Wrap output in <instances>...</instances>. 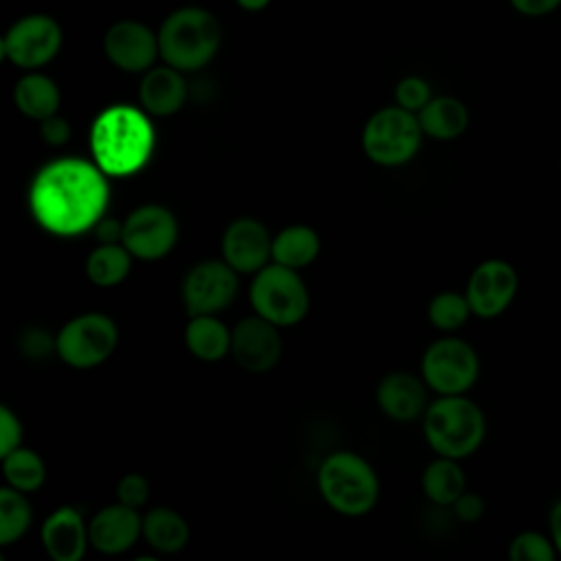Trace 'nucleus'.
Instances as JSON below:
<instances>
[{
  "instance_id": "nucleus-16",
  "label": "nucleus",
  "mask_w": 561,
  "mask_h": 561,
  "mask_svg": "<svg viewBox=\"0 0 561 561\" xmlns=\"http://www.w3.org/2000/svg\"><path fill=\"white\" fill-rule=\"evenodd\" d=\"M221 254L224 261L241 274L259 272L272 256V239L267 228L252 217L234 219L224 230Z\"/></svg>"
},
{
  "instance_id": "nucleus-34",
  "label": "nucleus",
  "mask_w": 561,
  "mask_h": 561,
  "mask_svg": "<svg viewBox=\"0 0 561 561\" xmlns=\"http://www.w3.org/2000/svg\"><path fill=\"white\" fill-rule=\"evenodd\" d=\"M449 508L454 511L456 519H460V522H465V524H471V522H478V519L484 515L486 504H484V500H482L480 493L465 489V491L456 497V502H454Z\"/></svg>"
},
{
  "instance_id": "nucleus-13",
  "label": "nucleus",
  "mask_w": 561,
  "mask_h": 561,
  "mask_svg": "<svg viewBox=\"0 0 561 561\" xmlns=\"http://www.w3.org/2000/svg\"><path fill=\"white\" fill-rule=\"evenodd\" d=\"M239 289L237 270L224 259L197 263L182 283V298L188 316L217 313L228 307Z\"/></svg>"
},
{
  "instance_id": "nucleus-7",
  "label": "nucleus",
  "mask_w": 561,
  "mask_h": 561,
  "mask_svg": "<svg viewBox=\"0 0 561 561\" xmlns=\"http://www.w3.org/2000/svg\"><path fill=\"white\" fill-rule=\"evenodd\" d=\"M250 302L254 313L276 327L300 322L309 309V291L294 267L272 263L256 272L250 285Z\"/></svg>"
},
{
  "instance_id": "nucleus-39",
  "label": "nucleus",
  "mask_w": 561,
  "mask_h": 561,
  "mask_svg": "<svg viewBox=\"0 0 561 561\" xmlns=\"http://www.w3.org/2000/svg\"><path fill=\"white\" fill-rule=\"evenodd\" d=\"M94 237L99 243H123V224L114 217H101L94 226Z\"/></svg>"
},
{
  "instance_id": "nucleus-17",
  "label": "nucleus",
  "mask_w": 561,
  "mask_h": 561,
  "mask_svg": "<svg viewBox=\"0 0 561 561\" xmlns=\"http://www.w3.org/2000/svg\"><path fill=\"white\" fill-rule=\"evenodd\" d=\"M142 535V517L138 508L123 502L101 508L88 524V537L94 550L103 554H121L129 550Z\"/></svg>"
},
{
  "instance_id": "nucleus-18",
  "label": "nucleus",
  "mask_w": 561,
  "mask_h": 561,
  "mask_svg": "<svg viewBox=\"0 0 561 561\" xmlns=\"http://www.w3.org/2000/svg\"><path fill=\"white\" fill-rule=\"evenodd\" d=\"M90 537L83 517L72 506H59L42 526V543L53 561H79Z\"/></svg>"
},
{
  "instance_id": "nucleus-19",
  "label": "nucleus",
  "mask_w": 561,
  "mask_h": 561,
  "mask_svg": "<svg viewBox=\"0 0 561 561\" xmlns=\"http://www.w3.org/2000/svg\"><path fill=\"white\" fill-rule=\"evenodd\" d=\"M186 94L188 90H186L182 70L164 64V66H151L149 70L142 72V79L138 85V99L147 114L171 116L184 105Z\"/></svg>"
},
{
  "instance_id": "nucleus-6",
  "label": "nucleus",
  "mask_w": 561,
  "mask_h": 561,
  "mask_svg": "<svg viewBox=\"0 0 561 561\" xmlns=\"http://www.w3.org/2000/svg\"><path fill=\"white\" fill-rule=\"evenodd\" d=\"M423 129L419 116L401 105L375 112L362 131L364 153L381 167H399L416 156Z\"/></svg>"
},
{
  "instance_id": "nucleus-27",
  "label": "nucleus",
  "mask_w": 561,
  "mask_h": 561,
  "mask_svg": "<svg viewBox=\"0 0 561 561\" xmlns=\"http://www.w3.org/2000/svg\"><path fill=\"white\" fill-rule=\"evenodd\" d=\"M131 256L123 243H99L85 261V274L99 287H114L129 274Z\"/></svg>"
},
{
  "instance_id": "nucleus-22",
  "label": "nucleus",
  "mask_w": 561,
  "mask_h": 561,
  "mask_svg": "<svg viewBox=\"0 0 561 561\" xmlns=\"http://www.w3.org/2000/svg\"><path fill=\"white\" fill-rule=\"evenodd\" d=\"M13 103L24 116L44 121V118L57 114L61 94H59L57 83L50 77H46L37 70H31L15 83Z\"/></svg>"
},
{
  "instance_id": "nucleus-4",
  "label": "nucleus",
  "mask_w": 561,
  "mask_h": 561,
  "mask_svg": "<svg viewBox=\"0 0 561 561\" xmlns=\"http://www.w3.org/2000/svg\"><path fill=\"white\" fill-rule=\"evenodd\" d=\"M160 59L182 72L204 68L221 44V26L204 7H180L158 28Z\"/></svg>"
},
{
  "instance_id": "nucleus-33",
  "label": "nucleus",
  "mask_w": 561,
  "mask_h": 561,
  "mask_svg": "<svg viewBox=\"0 0 561 561\" xmlns=\"http://www.w3.org/2000/svg\"><path fill=\"white\" fill-rule=\"evenodd\" d=\"M116 497H118V502H123L127 506L140 508L149 497V482L140 473H127L118 480Z\"/></svg>"
},
{
  "instance_id": "nucleus-24",
  "label": "nucleus",
  "mask_w": 561,
  "mask_h": 561,
  "mask_svg": "<svg viewBox=\"0 0 561 561\" xmlns=\"http://www.w3.org/2000/svg\"><path fill=\"white\" fill-rule=\"evenodd\" d=\"M142 537L153 550L173 554L186 546L188 524L173 508L158 506L142 517Z\"/></svg>"
},
{
  "instance_id": "nucleus-29",
  "label": "nucleus",
  "mask_w": 561,
  "mask_h": 561,
  "mask_svg": "<svg viewBox=\"0 0 561 561\" xmlns=\"http://www.w3.org/2000/svg\"><path fill=\"white\" fill-rule=\"evenodd\" d=\"M31 526V506L22 491L13 486L0 489V543L9 546Z\"/></svg>"
},
{
  "instance_id": "nucleus-8",
  "label": "nucleus",
  "mask_w": 561,
  "mask_h": 561,
  "mask_svg": "<svg viewBox=\"0 0 561 561\" xmlns=\"http://www.w3.org/2000/svg\"><path fill=\"white\" fill-rule=\"evenodd\" d=\"M421 375L427 388L438 394H467L480 377V357L467 340L447 335L427 346Z\"/></svg>"
},
{
  "instance_id": "nucleus-25",
  "label": "nucleus",
  "mask_w": 561,
  "mask_h": 561,
  "mask_svg": "<svg viewBox=\"0 0 561 561\" xmlns=\"http://www.w3.org/2000/svg\"><path fill=\"white\" fill-rule=\"evenodd\" d=\"M421 484L430 502H434L436 506H451L456 497L467 489V478L460 460L438 456L425 467Z\"/></svg>"
},
{
  "instance_id": "nucleus-26",
  "label": "nucleus",
  "mask_w": 561,
  "mask_h": 561,
  "mask_svg": "<svg viewBox=\"0 0 561 561\" xmlns=\"http://www.w3.org/2000/svg\"><path fill=\"white\" fill-rule=\"evenodd\" d=\"M320 252V237L309 226H287L272 239V259L280 265L300 270Z\"/></svg>"
},
{
  "instance_id": "nucleus-28",
  "label": "nucleus",
  "mask_w": 561,
  "mask_h": 561,
  "mask_svg": "<svg viewBox=\"0 0 561 561\" xmlns=\"http://www.w3.org/2000/svg\"><path fill=\"white\" fill-rule=\"evenodd\" d=\"M2 471L9 486L22 493L37 491L46 478V467L42 458L35 451L22 447H15L13 451L2 456Z\"/></svg>"
},
{
  "instance_id": "nucleus-35",
  "label": "nucleus",
  "mask_w": 561,
  "mask_h": 561,
  "mask_svg": "<svg viewBox=\"0 0 561 561\" xmlns=\"http://www.w3.org/2000/svg\"><path fill=\"white\" fill-rule=\"evenodd\" d=\"M20 440H22V425L18 416L7 405H2L0 408V456L20 447Z\"/></svg>"
},
{
  "instance_id": "nucleus-2",
  "label": "nucleus",
  "mask_w": 561,
  "mask_h": 561,
  "mask_svg": "<svg viewBox=\"0 0 561 561\" xmlns=\"http://www.w3.org/2000/svg\"><path fill=\"white\" fill-rule=\"evenodd\" d=\"M92 156L107 175L140 171L153 151V127L145 110L110 105L92 123Z\"/></svg>"
},
{
  "instance_id": "nucleus-1",
  "label": "nucleus",
  "mask_w": 561,
  "mask_h": 561,
  "mask_svg": "<svg viewBox=\"0 0 561 561\" xmlns=\"http://www.w3.org/2000/svg\"><path fill=\"white\" fill-rule=\"evenodd\" d=\"M105 171L81 158H61L37 171L28 202L33 217L53 234L72 237L94 228L107 206Z\"/></svg>"
},
{
  "instance_id": "nucleus-9",
  "label": "nucleus",
  "mask_w": 561,
  "mask_h": 561,
  "mask_svg": "<svg viewBox=\"0 0 561 561\" xmlns=\"http://www.w3.org/2000/svg\"><path fill=\"white\" fill-rule=\"evenodd\" d=\"M118 344V329L105 313H81L66 322L55 337V351L72 368H92L105 362Z\"/></svg>"
},
{
  "instance_id": "nucleus-23",
  "label": "nucleus",
  "mask_w": 561,
  "mask_h": 561,
  "mask_svg": "<svg viewBox=\"0 0 561 561\" xmlns=\"http://www.w3.org/2000/svg\"><path fill=\"white\" fill-rule=\"evenodd\" d=\"M186 348L202 362H217L230 353L232 331L213 313L191 316L184 329Z\"/></svg>"
},
{
  "instance_id": "nucleus-36",
  "label": "nucleus",
  "mask_w": 561,
  "mask_h": 561,
  "mask_svg": "<svg viewBox=\"0 0 561 561\" xmlns=\"http://www.w3.org/2000/svg\"><path fill=\"white\" fill-rule=\"evenodd\" d=\"M20 348L28 357H46L55 348V340L48 335V331L42 329H31L20 337Z\"/></svg>"
},
{
  "instance_id": "nucleus-38",
  "label": "nucleus",
  "mask_w": 561,
  "mask_h": 561,
  "mask_svg": "<svg viewBox=\"0 0 561 561\" xmlns=\"http://www.w3.org/2000/svg\"><path fill=\"white\" fill-rule=\"evenodd\" d=\"M508 4L524 18H546L561 7V0H508Z\"/></svg>"
},
{
  "instance_id": "nucleus-21",
  "label": "nucleus",
  "mask_w": 561,
  "mask_h": 561,
  "mask_svg": "<svg viewBox=\"0 0 561 561\" xmlns=\"http://www.w3.org/2000/svg\"><path fill=\"white\" fill-rule=\"evenodd\" d=\"M416 116L423 134L434 140H454L469 127L467 105L449 94L432 96Z\"/></svg>"
},
{
  "instance_id": "nucleus-37",
  "label": "nucleus",
  "mask_w": 561,
  "mask_h": 561,
  "mask_svg": "<svg viewBox=\"0 0 561 561\" xmlns=\"http://www.w3.org/2000/svg\"><path fill=\"white\" fill-rule=\"evenodd\" d=\"M39 134H42L46 145L59 147V145H64L70 138V125H68V121L64 116L53 114V116L39 121Z\"/></svg>"
},
{
  "instance_id": "nucleus-14",
  "label": "nucleus",
  "mask_w": 561,
  "mask_h": 561,
  "mask_svg": "<svg viewBox=\"0 0 561 561\" xmlns=\"http://www.w3.org/2000/svg\"><path fill=\"white\" fill-rule=\"evenodd\" d=\"M103 53L125 72H145L160 57L158 33L138 20H118L103 35Z\"/></svg>"
},
{
  "instance_id": "nucleus-40",
  "label": "nucleus",
  "mask_w": 561,
  "mask_h": 561,
  "mask_svg": "<svg viewBox=\"0 0 561 561\" xmlns=\"http://www.w3.org/2000/svg\"><path fill=\"white\" fill-rule=\"evenodd\" d=\"M548 533H550L554 548L559 552V559H561V497H557L552 502V506L548 508Z\"/></svg>"
},
{
  "instance_id": "nucleus-41",
  "label": "nucleus",
  "mask_w": 561,
  "mask_h": 561,
  "mask_svg": "<svg viewBox=\"0 0 561 561\" xmlns=\"http://www.w3.org/2000/svg\"><path fill=\"white\" fill-rule=\"evenodd\" d=\"M243 11H250V13H256V11H263L272 0H234Z\"/></svg>"
},
{
  "instance_id": "nucleus-20",
  "label": "nucleus",
  "mask_w": 561,
  "mask_h": 561,
  "mask_svg": "<svg viewBox=\"0 0 561 561\" xmlns=\"http://www.w3.org/2000/svg\"><path fill=\"white\" fill-rule=\"evenodd\" d=\"M425 381L410 373H390L377 388V403L392 421H414L427 410Z\"/></svg>"
},
{
  "instance_id": "nucleus-15",
  "label": "nucleus",
  "mask_w": 561,
  "mask_h": 561,
  "mask_svg": "<svg viewBox=\"0 0 561 561\" xmlns=\"http://www.w3.org/2000/svg\"><path fill=\"white\" fill-rule=\"evenodd\" d=\"M283 340L278 327L263 316H248L232 329L230 353L248 373H267L280 359Z\"/></svg>"
},
{
  "instance_id": "nucleus-30",
  "label": "nucleus",
  "mask_w": 561,
  "mask_h": 561,
  "mask_svg": "<svg viewBox=\"0 0 561 561\" xmlns=\"http://www.w3.org/2000/svg\"><path fill=\"white\" fill-rule=\"evenodd\" d=\"M473 316L465 291H440L430 300L427 318L440 331H458Z\"/></svg>"
},
{
  "instance_id": "nucleus-3",
  "label": "nucleus",
  "mask_w": 561,
  "mask_h": 561,
  "mask_svg": "<svg viewBox=\"0 0 561 561\" xmlns=\"http://www.w3.org/2000/svg\"><path fill=\"white\" fill-rule=\"evenodd\" d=\"M423 432L436 456L465 460L486 436V416L467 394H438L423 412Z\"/></svg>"
},
{
  "instance_id": "nucleus-12",
  "label": "nucleus",
  "mask_w": 561,
  "mask_h": 561,
  "mask_svg": "<svg viewBox=\"0 0 561 561\" xmlns=\"http://www.w3.org/2000/svg\"><path fill=\"white\" fill-rule=\"evenodd\" d=\"M178 241V219L160 204L138 206L123 221V245L142 261L162 259Z\"/></svg>"
},
{
  "instance_id": "nucleus-11",
  "label": "nucleus",
  "mask_w": 561,
  "mask_h": 561,
  "mask_svg": "<svg viewBox=\"0 0 561 561\" xmlns=\"http://www.w3.org/2000/svg\"><path fill=\"white\" fill-rule=\"evenodd\" d=\"M519 274L506 259H486L478 263L467 280L465 296L480 320L500 318L517 298Z\"/></svg>"
},
{
  "instance_id": "nucleus-42",
  "label": "nucleus",
  "mask_w": 561,
  "mask_h": 561,
  "mask_svg": "<svg viewBox=\"0 0 561 561\" xmlns=\"http://www.w3.org/2000/svg\"><path fill=\"white\" fill-rule=\"evenodd\" d=\"M559 173H561V151H559Z\"/></svg>"
},
{
  "instance_id": "nucleus-5",
  "label": "nucleus",
  "mask_w": 561,
  "mask_h": 561,
  "mask_svg": "<svg viewBox=\"0 0 561 561\" xmlns=\"http://www.w3.org/2000/svg\"><path fill=\"white\" fill-rule=\"evenodd\" d=\"M318 486L324 502L346 517L366 515L379 497L373 467L353 451L329 454L318 469Z\"/></svg>"
},
{
  "instance_id": "nucleus-32",
  "label": "nucleus",
  "mask_w": 561,
  "mask_h": 561,
  "mask_svg": "<svg viewBox=\"0 0 561 561\" xmlns=\"http://www.w3.org/2000/svg\"><path fill=\"white\" fill-rule=\"evenodd\" d=\"M432 99V88L425 79L416 77V75H410V77H403L397 88H394V101L397 105L410 110V112H419L427 101Z\"/></svg>"
},
{
  "instance_id": "nucleus-10",
  "label": "nucleus",
  "mask_w": 561,
  "mask_h": 561,
  "mask_svg": "<svg viewBox=\"0 0 561 561\" xmlns=\"http://www.w3.org/2000/svg\"><path fill=\"white\" fill-rule=\"evenodd\" d=\"M61 42V26L55 18L46 13H28L7 28L0 48L2 57L13 66L37 70L57 57Z\"/></svg>"
},
{
  "instance_id": "nucleus-31",
  "label": "nucleus",
  "mask_w": 561,
  "mask_h": 561,
  "mask_svg": "<svg viewBox=\"0 0 561 561\" xmlns=\"http://www.w3.org/2000/svg\"><path fill=\"white\" fill-rule=\"evenodd\" d=\"M508 559L511 561H554L559 559V552L554 548V541L550 533L541 530H519L508 541Z\"/></svg>"
}]
</instances>
